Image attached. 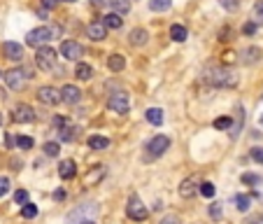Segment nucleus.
I'll list each match as a JSON object with an SVG mask.
<instances>
[{"label":"nucleus","mask_w":263,"mask_h":224,"mask_svg":"<svg viewBox=\"0 0 263 224\" xmlns=\"http://www.w3.org/2000/svg\"><path fill=\"white\" fill-rule=\"evenodd\" d=\"M202 80L208 82V84H212V87H216V89H236L238 82H240L236 70L226 68V66H210V68H205Z\"/></svg>","instance_id":"f257e3e1"},{"label":"nucleus","mask_w":263,"mask_h":224,"mask_svg":"<svg viewBox=\"0 0 263 224\" xmlns=\"http://www.w3.org/2000/svg\"><path fill=\"white\" fill-rule=\"evenodd\" d=\"M147 152H144V159H158L170 149V138L168 136H154L147 143Z\"/></svg>","instance_id":"f03ea898"},{"label":"nucleus","mask_w":263,"mask_h":224,"mask_svg":"<svg viewBox=\"0 0 263 224\" xmlns=\"http://www.w3.org/2000/svg\"><path fill=\"white\" fill-rule=\"evenodd\" d=\"M54 38V33H52V28H47V26H40V28H33L30 33L26 35V45L28 47H35V49H40V47H44L49 40Z\"/></svg>","instance_id":"7ed1b4c3"},{"label":"nucleus","mask_w":263,"mask_h":224,"mask_svg":"<svg viewBox=\"0 0 263 224\" xmlns=\"http://www.w3.org/2000/svg\"><path fill=\"white\" fill-rule=\"evenodd\" d=\"M108 110H110V112H116V115H128V110H130V98H128V94H124V91L110 94V98H108Z\"/></svg>","instance_id":"20e7f679"},{"label":"nucleus","mask_w":263,"mask_h":224,"mask_svg":"<svg viewBox=\"0 0 263 224\" xmlns=\"http://www.w3.org/2000/svg\"><path fill=\"white\" fill-rule=\"evenodd\" d=\"M126 215H128L130 219H135V222H144V219L149 217V210H147V205L133 194V196L128 198V203H126Z\"/></svg>","instance_id":"39448f33"},{"label":"nucleus","mask_w":263,"mask_h":224,"mask_svg":"<svg viewBox=\"0 0 263 224\" xmlns=\"http://www.w3.org/2000/svg\"><path fill=\"white\" fill-rule=\"evenodd\" d=\"M56 59H58V54H56L52 47H40L38 54H35V63L40 66V70H54Z\"/></svg>","instance_id":"423d86ee"},{"label":"nucleus","mask_w":263,"mask_h":224,"mask_svg":"<svg viewBox=\"0 0 263 224\" xmlns=\"http://www.w3.org/2000/svg\"><path fill=\"white\" fill-rule=\"evenodd\" d=\"M61 56L68 59V61H80L82 56H84V47L74 40H66L61 45Z\"/></svg>","instance_id":"0eeeda50"},{"label":"nucleus","mask_w":263,"mask_h":224,"mask_svg":"<svg viewBox=\"0 0 263 224\" xmlns=\"http://www.w3.org/2000/svg\"><path fill=\"white\" fill-rule=\"evenodd\" d=\"M12 119L16 124H30V122H35V110L28 103H19L12 112Z\"/></svg>","instance_id":"6e6552de"},{"label":"nucleus","mask_w":263,"mask_h":224,"mask_svg":"<svg viewBox=\"0 0 263 224\" xmlns=\"http://www.w3.org/2000/svg\"><path fill=\"white\" fill-rule=\"evenodd\" d=\"M0 52H2V56L10 59V61H21V59H24V45H21V42H12V40L2 42Z\"/></svg>","instance_id":"1a4fd4ad"},{"label":"nucleus","mask_w":263,"mask_h":224,"mask_svg":"<svg viewBox=\"0 0 263 224\" xmlns=\"http://www.w3.org/2000/svg\"><path fill=\"white\" fill-rule=\"evenodd\" d=\"M5 82H7V87L10 89H14V91H19L21 87H24V82H26V77H28V73H24L21 68H12V70H7L5 75Z\"/></svg>","instance_id":"9d476101"},{"label":"nucleus","mask_w":263,"mask_h":224,"mask_svg":"<svg viewBox=\"0 0 263 224\" xmlns=\"http://www.w3.org/2000/svg\"><path fill=\"white\" fill-rule=\"evenodd\" d=\"M38 98L44 105H58L61 103V91L56 87H40L38 89Z\"/></svg>","instance_id":"9b49d317"},{"label":"nucleus","mask_w":263,"mask_h":224,"mask_svg":"<svg viewBox=\"0 0 263 224\" xmlns=\"http://www.w3.org/2000/svg\"><path fill=\"white\" fill-rule=\"evenodd\" d=\"M94 5H96V7L110 5V10H112L114 14H119V17H122V14H126V12L130 10V3H128V0H94Z\"/></svg>","instance_id":"f8f14e48"},{"label":"nucleus","mask_w":263,"mask_h":224,"mask_svg":"<svg viewBox=\"0 0 263 224\" xmlns=\"http://www.w3.org/2000/svg\"><path fill=\"white\" fill-rule=\"evenodd\" d=\"M86 35H88V40L102 42L105 38H108V28L102 26V21H91V24L86 26Z\"/></svg>","instance_id":"ddd939ff"},{"label":"nucleus","mask_w":263,"mask_h":224,"mask_svg":"<svg viewBox=\"0 0 263 224\" xmlns=\"http://www.w3.org/2000/svg\"><path fill=\"white\" fill-rule=\"evenodd\" d=\"M61 101L68 103V105H77V103L82 101V91L74 84H66V87L61 89Z\"/></svg>","instance_id":"4468645a"},{"label":"nucleus","mask_w":263,"mask_h":224,"mask_svg":"<svg viewBox=\"0 0 263 224\" xmlns=\"http://www.w3.org/2000/svg\"><path fill=\"white\" fill-rule=\"evenodd\" d=\"M58 175H61L63 180H72V177L77 175V163H74L72 159H63V161L58 163Z\"/></svg>","instance_id":"2eb2a0df"},{"label":"nucleus","mask_w":263,"mask_h":224,"mask_svg":"<svg viewBox=\"0 0 263 224\" xmlns=\"http://www.w3.org/2000/svg\"><path fill=\"white\" fill-rule=\"evenodd\" d=\"M196 191H198L196 177H186V180H182V184H180V196L191 198V196H196Z\"/></svg>","instance_id":"dca6fc26"},{"label":"nucleus","mask_w":263,"mask_h":224,"mask_svg":"<svg viewBox=\"0 0 263 224\" xmlns=\"http://www.w3.org/2000/svg\"><path fill=\"white\" fill-rule=\"evenodd\" d=\"M147 38H149V33L144 28H133L128 33V42L133 47H144V45H147Z\"/></svg>","instance_id":"f3484780"},{"label":"nucleus","mask_w":263,"mask_h":224,"mask_svg":"<svg viewBox=\"0 0 263 224\" xmlns=\"http://www.w3.org/2000/svg\"><path fill=\"white\" fill-rule=\"evenodd\" d=\"M242 124H244V110H242V105H238V108H236V122L230 124V138H233V140L240 136Z\"/></svg>","instance_id":"a211bd4d"},{"label":"nucleus","mask_w":263,"mask_h":224,"mask_svg":"<svg viewBox=\"0 0 263 224\" xmlns=\"http://www.w3.org/2000/svg\"><path fill=\"white\" fill-rule=\"evenodd\" d=\"M80 136H82V129H80V126H70V124H68V126H63V129L58 131V138H61V140H66V143H72V140H77Z\"/></svg>","instance_id":"6ab92c4d"},{"label":"nucleus","mask_w":263,"mask_h":224,"mask_svg":"<svg viewBox=\"0 0 263 224\" xmlns=\"http://www.w3.org/2000/svg\"><path fill=\"white\" fill-rule=\"evenodd\" d=\"M102 26L108 28V31H119V28L124 26V19L119 17V14L110 12V14H105V17H102Z\"/></svg>","instance_id":"aec40b11"},{"label":"nucleus","mask_w":263,"mask_h":224,"mask_svg":"<svg viewBox=\"0 0 263 224\" xmlns=\"http://www.w3.org/2000/svg\"><path fill=\"white\" fill-rule=\"evenodd\" d=\"M108 68L112 70V73H122V70L126 68V59H124L122 54H110V59H108Z\"/></svg>","instance_id":"412c9836"},{"label":"nucleus","mask_w":263,"mask_h":224,"mask_svg":"<svg viewBox=\"0 0 263 224\" xmlns=\"http://www.w3.org/2000/svg\"><path fill=\"white\" fill-rule=\"evenodd\" d=\"M258 59H261V49H258V47H247V49L242 52V61L247 63V66L256 63Z\"/></svg>","instance_id":"4be33fe9"},{"label":"nucleus","mask_w":263,"mask_h":224,"mask_svg":"<svg viewBox=\"0 0 263 224\" xmlns=\"http://www.w3.org/2000/svg\"><path fill=\"white\" fill-rule=\"evenodd\" d=\"M74 75H77V80L86 82V80H91V75H94V68H91L88 63H77V68H74Z\"/></svg>","instance_id":"5701e85b"},{"label":"nucleus","mask_w":263,"mask_h":224,"mask_svg":"<svg viewBox=\"0 0 263 224\" xmlns=\"http://www.w3.org/2000/svg\"><path fill=\"white\" fill-rule=\"evenodd\" d=\"M144 117H147V122L154 124V126H161L163 124V110L161 108H149Z\"/></svg>","instance_id":"b1692460"},{"label":"nucleus","mask_w":263,"mask_h":224,"mask_svg":"<svg viewBox=\"0 0 263 224\" xmlns=\"http://www.w3.org/2000/svg\"><path fill=\"white\" fill-rule=\"evenodd\" d=\"M102 173H105V166H96V168L88 170V175L84 177V184H86V187H91L94 182H98V180H100Z\"/></svg>","instance_id":"393cba45"},{"label":"nucleus","mask_w":263,"mask_h":224,"mask_svg":"<svg viewBox=\"0 0 263 224\" xmlns=\"http://www.w3.org/2000/svg\"><path fill=\"white\" fill-rule=\"evenodd\" d=\"M170 38L175 42H184L186 38H189V33H186V28L180 26V24H175V26H170Z\"/></svg>","instance_id":"a878e982"},{"label":"nucleus","mask_w":263,"mask_h":224,"mask_svg":"<svg viewBox=\"0 0 263 224\" xmlns=\"http://www.w3.org/2000/svg\"><path fill=\"white\" fill-rule=\"evenodd\" d=\"M170 7H172V0H149L152 12H168Z\"/></svg>","instance_id":"bb28decb"},{"label":"nucleus","mask_w":263,"mask_h":224,"mask_svg":"<svg viewBox=\"0 0 263 224\" xmlns=\"http://www.w3.org/2000/svg\"><path fill=\"white\" fill-rule=\"evenodd\" d=\"M88 147L100 152V149H108L110 147V140H108V138H102V136H91V138H88Z\"/></svg>","instance_id":"cd10ccee"},{"label":"nucleus","mask_w":263,"mask_h":224,"mask_svg":"<svg viewBox=\"0 0 263 224\" xmlns=\"http://www.w3.org/2000/svg\"><path fill=\"white\" fill-rule=\"evenodd\" d=\"M236 208L240 212H247L252 208V196H247V194H238L236 196Z\"/></svg>","instance_id":"c85d7f7f"},{"label":"nucleus","mask_w":263,"mask_h":224,"mask_svg":"<svg viewBox=\"0 0 263 224\" xmlns=\"http://www.w3.org/2000/svg\"><path fill=\"white\" fill-rule=\"evenodd\" d=\"M35 215H38V205H35V203H24V205H21V217L33 219Z\"/></svg>","instance_id":"c756f323"},{"label":"nucleus","mask_w":263,"mask_h":224,"mask_svg":"<svg viewBox=\"0 0 263 224\" xmlns=\"http://www.w3.org/2000/svg\"><path fill=\"white\" fill-rule=\"evenodd\" d=\"M230 124H233L230 117H216V119H214V129L216 131H230Z\"/></svg>","instance_id":"7c9ffc66"},{"label":"nucleus","mask_w":263,"mask_h":224,"mask_svg":"<svg viewBox=\"0 0 263 224\" xmlns=\"http://www.w3.org/2000/svg\"><path fill=\"white\" fill-rule=\"evenodd\" d=\"M198 191H200V194H202L205 198H212L216 189H214V184H212V182H202L200 187H198Z\"/></svg>","instance_id":"2f4dec72"},{"label":"nucleus","mask_w":263,"mask_h":224,"mask_svg":"<svg viewBox=\"0 0 263 224\" xmlns=\"http://www.w3.org/2000/svg\"><path fill=\"white\" fill-rule=\"evenodd\" d=\"M44 154L47 156H58V152H61V147H58V143H44Z\"/></svg>","instance_id":"473e14b6"},{"label":"nucleus","mask_w":263,"mask_h":224,"mask_svg":"<svg viewBox=\"0 0 263 224\" xmlns=\"http://www.w3.org/2000/svg\"><path fill=\"white\" fill-rule=\"evenodd\" d=\"M219 5H222L226 12H238L240 3H238V0H219Z\"/></svg>","instance_id":"72a5a7b5"},{"label":"nucleus","mask_w":263,"mask_h":224,"mask_svg":"<svg viewBox=\"0 0 263 224\" xmlns=\"http://www.w3.org/2000/svg\"><path fill=\"white\" fill-rule=\"evenodd\" d=\"M16 147H19V149H30V147H33V138L19 136V138H16Z\"/></svg>","instance_id":"f704fd0d"},{"label":"nucleus","mask_w":263,"mask_h":224,"mask_svg":"<svg viewBox=\"0 0 263 224\" xmlns=\"http://www.w3.org/2000/svg\"><path fill=\"white\" fill-rule=\"evenodd\" d=\"M210 217H212V219H222V203H219V201H214V203L210 205Z\"/></svg>","instance_id":"c9c22d12"},{"label":"nucleus","mask_w":263,"mask_h":224,"mask_svg":"<svg viewBox=\"0 0 263 224\" xmlns=\"http://www.w3.org/2000/svg\"><path fill=\"white\" fill-rule=\"evenodd\" d=\"M242 182H244V184H261V177L254 175V173H244V175H242Z\"/></svg>","instance_id":"e433bc0d"},{"label":"nucleus","mask_w":263,"mask_h":224,"mask_svg":"<svg viewBox=\"0 0 263 224\" xmlns=\"http://www.w3.org/2000/svg\"><path fill=\"white\" fill-rule=\"evenodd\" d=\"M5 194H10V177L0 175V198L5 196Z\"/></svg>","instance_id":"4c0bfd02"},{"label":"nucleus","mask_w":263,"mask_h":224,"mask_svg":"<svg viewBox=\"0 0 263 224\" xmlns=\"http://www.w3.org/2000/svg\"><path fill=\"white\" fill-rule=\"evenodd\" d=\"M14 201H16V203H21V205L28 203V191L26 189H19L16 194H14Z\"/></svg>","instance_id":"58836bf2"},{"label":"nucleus","mask_w":263,"mask_h":224,"mask_svg":"<svg viewBox=\"0 0 263 224\" xmlns=\"http://www.w3.org/2000/svg\"><path fill=\"white\" fill-rule=\"evenodd\" d=\"M244 224H263V212H254L244 219Z\"/></svg>","instance_id":"ea45409f"},{"label":"nucleus","mask_w":263,"mask_h":224,"mask_svg":"<svg viewBox=\"0 0 263 224\" xmlns=\"http://www.w3.org/2000/svg\"><path fill=\"white\" fill-rule=\"evenodd\" d=\"M256 24H254V21H247V24H244V26H242V33L244 35H254V33H256Z\"/></svg>","instance_id":"a19ab883"},{"label":"nucleus","mask_w":263,"mask_h":224,"mask_svg":"<svg viewBox=\"0 0 263 224\" xmlns=\"http://www.w3.org/2000/svg\"><path fill=\"white\" fill-rule=\"evenodd\" d=\"M52 126H54L56 131H61L63 126H68V119H66V117H54V122H52Z\"/></svg>","instance_id":"79ce46f5"},{"label":"nucleus","mask_w":263,"mask_h":224,"mask_svg":"<svg viewBox=\"0 0 263 224\" xmlns=\"http://www.w3.org/2000/svg\"><path fill=\"white\" fill-rule=\"evenodd\" d=\"M252 159L256 163H263V147H254L252 149Z\"/></svg>","instance_id":"37998d69"},{"label":"nucleus","mask_w":263,"mask_h":224,"mask_svg":"<svg viewBox=\"0 0 263 224\" xmlns=\"http://www.w3.org/2000/svg\"><path fill=\"white\" fill-rule=\"evenodd\" d=\"M161 224H182V222H180L177 215H166V217L161 219Z\"/></svg>","instance_id":"c03bdc74"},{"label":"nucleus","mask_w":263,"mask_h":224,"mask_svg":"<svg viewBox=\"0 0 263 224\" xmlns=\"http://www.w3.org/2000/svg\"><path fill=\"white\" fill-rule=\"evenodd\" d=\"M63 198H66V191H63V189H56V191H54V201H63Z\"/></svg>","instance_id":"a18cd8bd"},{"label":"nucleus","mask_w":263,"mask_h":224,"mask_svg":"<svg viewBox=\"0 0 263 224\" xmlns=\"http://www.w3.org/2000/svg\"><path fill=\"white\" fill-rule=\"evenodd\" d=\"M254 14H263V0H256V5H254Z\"/></svg>","instance_id":"49530a36"},{"label":"nucleus","mask_w":263,"mask_h":224,"mask_svg":"<svg viewBox=\"0 0 263 224\" xmlns=\"http://www.w3.org/2000/svg\"><path fill=\"white\" fill-rule=\"evenodd\" d=\"M42 5H44V10H52V7H56V0H42Z\"/></svg>","instance_id":"de8ad7c7"},{"label":"nucleus","mask_w":263,"mask_h":224,"mask_svg":"<svg viewBox=\"0 0 263 224\" xmlns=\"http://www.w3.org/2000/svg\"><path fill=\"white\" fill-rule=\"evenodd\" d=\"M254 24H256V26H263V14H254Z\"/></svg>","instance_id":"09e8293b"},{"label":"nucleus","mask_w":263,"mask_h":224,"mask_svg":"<svg viewBox=\"0 0 263 224\" xmlns=\"http://www.w3.org/2000/svg\"><path fill=\"white\" fill-rule=\"evenodd\" d=\"M233 56H236V54H233V52H228V54H224V61H233Z\"/></svg>","instance_id":"8fccbe9b"},{"label":"nucleus","mask_w":263,"mask_h":224,"mask_svg":"<svg viewBox=\"0 0 263 224\" xmlns=\"http://www.w3.org/2000/svg\"><path fill=\"white\" fill-rule=\"evenodd\" d=\"M82 224H96V222H94V219H84V222H82Z\"/></svg>","instance_id":"3c124183"},{"label":"nucleus","mask_w":263,"mask_h":224,"mask_svg":"<svg viewBox=\"0 0 263 224\" xmlns=\"http://www.w3.org/2000/svg\"><path fill=\"white\" fill-rule=\"evenodd\" d=\"M258 124H261V126H263V115H261V119H258Z\"/></svg>","instance_id":"603ef678"},{"label":"nucleus","mask_w":263,"mask_h":224,"mask_svg":"<svg viewBox=\"0 0 263 224\" xmlns=\"http://www.w3.org/2000/svg\"><path fill=\"white\" fill-rule=\"evenodd\" d=\"M66 3H74V0H66Z\"/></svg>","instance_id":"864d4df0"},{"label":"nucleus","mask_w":263,"mask_h":224,"mask_svg":"<svg viewBox=\"0 0 263 224\" xmlns=\"http://www.w3.org/2000/svg\"><path fill=\"white\" fill-rule=\"evenodd\" d=\"M0 124H2V115H0Z\"/></svg>","instance_id":"5fc2aeb1"},{"label":"nucleus","mask_w":263,"mask_h":224,"mask_svg":"<svg viewBox=\"0 0 263 224\" xmlns=\"http://www.w3.org/2000/svg\"><path fill=\"white\" fill-rule=\"evenodd\" d=\"M0 75H2V73H0Z\"/></svg>","instance_id":"6e6d98bb"}]
</instances>
